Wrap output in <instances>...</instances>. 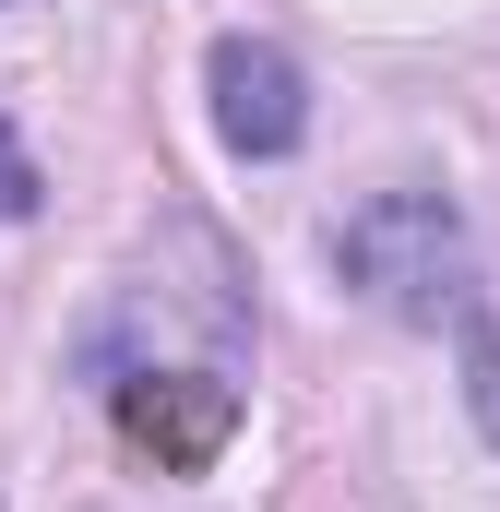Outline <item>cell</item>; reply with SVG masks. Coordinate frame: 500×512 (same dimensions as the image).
<instances>
[{
	"label": "cell",
	"mask_w": 500,
	"mask_h": 512,
	"mask_svg": "<svg viewBox=\"0 0 500 512\" xmlns=\"http://www.w3.org/2000/svg\"><path fill=\"white\" fill-rule=\"evenodd\" d=\"M36 203H48V179H36V155L12 143V120H0V227H24Z\"/></svg>",
	"instance_id": "5"
},
{
	"label": "cell",
	"mask_w": 500,
	"mask_h": 512,
	"mask_svg": "<svg viewBox=\"0 0 500 512\" xmlns=\"http://www.w3.org/2000/svg\"><path fill=\"white\" fill-rule=\"evenodd\" d=\"M334 262H346V286L393 310V322H465L477 310V251H465V215L441 203V191H381L358 203L346 227H334Z\"/></svg>",
	"instance_id": "1"
},
{
	"label": "cell",
	"mask_w": 500,
	"mask_h": 512,
	"mask_svg": "<svg viewBox=\"0 0 500 512\" xmlns=\"http://www.w3.org/2000/svg\"><path fill=\"white\" fill-rule=\"evenodd\" d=\"M120 441L155 465V477H203L239 429V382L227 370H120Z\"/></svg>",
	"instance_id": "2"
},
{
	"label": "cell",
	"mask_w": 500,
	"mask_h": 512,
	"mask_svg": "<svg viewBox=\"0 0 500 512\" xmlns=\"http://www.w3.org/2000/svg\"><path fill=\"white\" fill-rule=\"evenodd\" d=\"M203 84H215V131H227V155H250V167L298 155V131H310V84H298V60H286L274 36H215Z\"/></svg>",
	"instance_id": "3"
},
{
	"label": "cell",
	"mask_w": 500,
	"mask_h": 512,
	"mask_svg": "<svg viewBox=\"0 0 500 512\" xmlns=\"http://www.w3.org/2000/svg\"><path fill=\"white\" fill-rule=\"evenodd\" d=\"M453 334H465V405H477V429H489V453H500V334H489V310H465Z\"/></svg>",
	"instance_id": "4"
}]
</instances>
